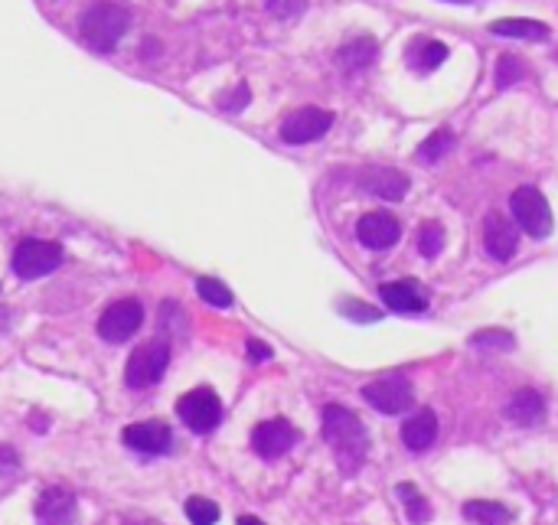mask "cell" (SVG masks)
Masks as SVG:
<instances>
[{
  "mask_svg": "<svg viewBox=\"0 0 558 525\" xmlns=\"http://www.w3.org/2000/svg\"><path fill=\"white\" fill-rule=\"evenodd\" d=\"M356 239L372 252H386L402 239V225L392 212H369L356 222Z\"/></svg>",
  "mask_w": 558,
  "mask_h": 525,
  "instance_id": "7c38bea8",
  "label": "cell"
},
{
  "mask_svg": "<svg viewBox=\"0 0 558 525\" xmlns=\"http://www.w3.org/2000/svg\"><path fill=\"white\" fill-rule=\"evenodd\" d=\"M448 4H470V0H448Z\"/></svg>",
  "mask_w": 558,
  "mask_h": 525,
  "instance_id": "e575fe53",
  "label": "cell"
},
{
  "mask_svg": "<svg viewBox=\"0 0 558 525\" xmlns=\"http://www.w3.org/2000/svg\"><path fill=\"white\" fill-rule=\"evenodd\" d=\"M510 212L516 225L532 239H549L552 235V209L549 199H545L536 186H519L510 199Z\"/></svg>",
  "mask_w": 558,
  "mask_h": 525,
  "instance_id": "277c9868",
  "label": "cell"
},
{
  "mask_svg": "<svg viewBox=\"0 0 558 525\" xmlns=\"http://www.w3.org/2000/svg\"><path fill=\"white\" fill-rule=\"evenodd\" d=\"M366 402L382 411V415H402V411L412 408L415 395H412V385L402 382V379H379V382H369L363 389Z\"/></svg>",
  "mask_w": 558,
  "mask_h": 525,
  "instance_id": "8fae6325",
  "label": "cell"
},
{
  "mask_svg": "<svg viewBox=\"0 0 558 525\" xmlns=\"http://www.w3.org/2000/svg\"><path fill=\"white\" fill-rule=\"evenodd\" d=\"M379 53V43L372 40V36H359V40L353 43H346L340 53H337V62L346 69V72H359V69H366L372 66V59H376Z\"/></svg>",
  "mask_w": 558,
  "mask_h": 525,
  "instance_id": "44dd1931",
  "label": "cell"
},
{
  "mask_svg": "<svg viewBox=\"0 0 558 525\" xmlns=\"http://www.w3.org/2000/svg\"><path fill=\"white\" fill-rule=\"evenodd\" d=\"M248 98H252V92H248L245 82H239V89L219 95V108H222V111H242V108L248 105Z\"/></svg>",
  "mask_w": 558,
  "mask_h": 525,
  "instance_id": "4dcf8cb0",
  "label": "cell"
},
{
  "mask_svg": "<svg viewBox=\"0 0 558 525\" xmlns=\"http://www.w3.org/2000/svg\"><path fill=\"white\" fill-rule=\"evenodd\" d=\"M297 444V431L288 418H271V421H262L258 428L252 431V447L258 457L265 460H278L284 457L288 450Z\"/></svg>",
  "mask_w": 558,
  "mask_h": 525,
  "instance_id": "30bf717a",
  "label": "cell"
},
{
  "mask_svg": "<svg viewBox=\"0 0 558 525\" xmlns=\"http://www.w3.org/2000/svg\"><path fill=\"white\" fill-rule=\"evenodd\" d=\"M444 59H448V46L438 40H428V36H418V40H412V46L405 49L408 69H415L418 75L438 69Z\"/></svg>",
  "mask_w": 558,
  "mask_h": 525,
  "instance_id": "ac0fdd59",
  "label": "cell"
},
{
  "mask_svg": "<svg viewBox=\"0 0 558 525\" xmlns=\"http://www.w3.org/2000/svg\"><path fill=\"white\" fill-rule=\"evenodd\" d=\"M196 294H200L209 307H232V291L219 278H200L196 281Z\"/></svg>",
  "mask_w": 558,
  "mask_h": 525,
  "instance_id": "83f0119b",
  "label": "cell"
},
{
  "mask_svg": "<svg viewBox=\"0 0 558 525\" xmlns=\"http://www.w3.org/2000/svg\"><path fill=\"white\" fill-rule=\"evenodd\" d=\"M379 297H382V304H386L389 310H395V314H421V310L428 307L425 287H421L418 281H412V278L382 284Z\"/></svg>",
  "mask_w": 558,
  "mask_h": 525,
  "instance_id": "9a60e30c",
  "label": "cell"
},
{
  "mask_svg": "<svg viewBox=\"0 0 558 525\" xmlns=\"http://www.w3.org/2000/svg\"><path fill=\"white\" fill-rule=\"evenodd\" d=\"M454 134L448 128H441V131H431L428 141H421L418 147V160L421 164H438V160H444L454 150Z\"/></svg>",
  "mask_w": 558,
  "mask_h": 525,
  "instance_id": "cb8c5ba5",
  "label": "cell"
},
{
  "mask_svg": "<svg viewBox=\"0 0 558 525\" xmlns=\"http://www.w3.org/2000/svg\"><path fill=\"white\" fill-rule=\"evenodd\" d=\"M62 265V248L56 242H43V239H27L17 245L14 252V274L23 281H36L46 278Z\"/></svg>",
  "mask_w": 558,
  "mask_h": 525,
  "instance_id": "8992f818",
  "label": "cell"
},
{
  "mask_svg": "<svg viewBox=\"0 0 558 525\" xmlns=\"http://www.w3.org/2000/svg\"><path fill=\"white\" fill-rule=\"evenodd\" d=\"M506 418L513 424H539L545 418V398L536 389H519L506 405Z\"/></svg>",
  "mask_w": 558,
  "mask_h": 525,
  "instance_id": "d6986e66",
  "label": "cell"
},
{
  "mask_svg": "<svg viewBox=\"0 0 558 525\" xmlns=\"http://www.w3.org/2000/svg\"><path fill=\"white\" fill-rule=\"evenodd\" d=\"M324 437L337 457V464L343 473H356L363 467V460L369 454V434L363 428L353 411H346L340 405H327L324 408Z\"/></svg>",
  "mask_w": 558,
  "mask_h": 525,
  "instance_id": "6da1fadb",
  "label": "cell"
},
{
  "mask_svg": "<svg viewBox=\"0 0 558 525\" xmlns=\"http://www.w3.org/2000/svg\"><path fill=\"white\" fill-rule=\"evenodd\" d=\"M493 36H510V40H549V27L539 20H523V17H510V20H496L490 27Z\"/></svg>",
  "mask_w": 558,
  "mask_h": 525,
  "instance_id": "ffe728a7",
  "label": "cell"
},
{
  "mask_svg": "<svg viewBox=\"0 0 558 525\" xmlns=\"http://www.w3.org/2000/svg\"><path fill=\"white\" fill-rule=\"evenodd\" d=\"M170 366V343L154 336V340L141 343L134 353L128 356V366H124V385L128 389H151Z\"/></svg>",
  "mask_w": 558,
  "mask_h": 525,
  "instance_id": "3957f363",
  "label": "cell"
},
{
  "mask_svg": "<svg viewBox=\"0 0 558 525\" xmlns=\"http://www.w3.org/2000/svg\"><path fill=\"white\" fill-rule=\"evenodd\" d=\"M340 310H343V314L350 317V320H359V323H376V320L382 317L376 307H369V304H359V300H343V304H340Z\"/></svg>",
  "mask_w": 558,
  "mask_h": 525,
  "instance_id": "f546056e",
  "label": "cell"
},
{
  "mask_svg": "<svg viewBox=\"0 0 558 525\" xmlns=\"http://www.w3.org/2000/svg\"><path fill=\"white\" fill-rule=\"evenodd\" d=\"M333 128V115L324 108H297L281 124V141L284 144H310L320 141Z\"/></svg>",
  "mask_w": 558,
  "mask_h": 525,
  "instance_id": "ba28073f",
  "label": "cell"
},
{
  "mask_svg": "<svg viewBox=\"0 0 558 525\" xmlns=\"http://www.w3.org/2000/svg\"><path fill=\"white\" fill-rule=\"evenodd\" d=\"M395 496H399V503L405 509V516L412 525H425L431 522V506H428V499L418 493V486L412 483H399L395 486Z\"/></svg>",
  "mask_w": 558,
  "mask_h": 525,
  "instance_id": "603a6c76",
  "label": "cell"
},
{
  "mask_svg": "<svg viewBox=\"0 0 558 525\" xmlns=\"http://www.w3.org/2000/svg\"><path fill=\"white\" fill-rule=\"evenodd\" d=\"M464 516L474 525H513V512L500 503H490V499H470L464 506Z\"/></svg>",
  "mask_w": 558,
  "mask_h": 525,
  "instance_id": "7402d4cb",
  "label": "cell"
},
{
  "mask_svg": "<svg viewBox=\"0 0 558 525\" xmlns=\"http://www.w3.org/2000/svg\"><path fill=\"white\" fill-rule=\"evenodd\" d=\"M434 437H438V415L434 411H418L405 424H402V444L412 450V454H421V450H428L434 444Z\"/></svg>",
  "mask_w": 558,
  "mask_h": 525,
  "instance_id": "e0dca14e",
  "label": "cell"
},
{
  "mask_svg": "<svg viewBox=\"0 0 558 525\" xmlns=\"http://www.w3.org/2000/svg\"><path fill=\"white\" fill-rule=\"evenodd\" d=\"M239 525H265V522H262V519H255V516H242Z\"/></svg>",
  "mask_w": 558,
  "mask_h": 525,
  "instance_id": "836d02e7",
  "label": "cell"
},
{
  "mask_svg": "<svg viewBox=\"0 0 558 525\" xmlns=\"http://www.w3.org/2000/svg\"><path fill=\"white\" fill-rule=\"evenodd\" d=\"M474 346H500V349H513V336L503 330H487V333H474Z\"/></svg>",
  "mask_w": 558,
  "mask_h": 525,
  "instance_id": "1f68e13d",
  "label": "cell"
},
{
  "mask_svg": "<svg viewBox=\"0 0 558 525\" xmlns=\"http://www.w3.org/2000/svg\"><path fill=\"white\" fill-rule=\"evenodd\" d=\"M480 235H483V248H487V255L493 261H510L519 248V232L516 225L510 222L503 209H490L487 219L480 225Z\"/></svg>",
  "mask_w": 558,
  "mask_h": 525,
  "instance_id": "9c48e42d",
  "label": "cell"
},
{
  "mask_svg": "<svg viewBox=\"0 0 558 525\" xmlns=\"http://www.w3.org/2000/svg\"><path fill=\"white\" fill-rule=\"evenodd\" d=\"M177 415L193 434H209V431H216L219 421H222V402H219V395L213 389L200 385V389L186 392L180 398Z\"/></svg>",
  "mask_w": 558,
  "mask_h": 525,
  "instance_id": "5b68a950",
  "label": "cell"
},
{
  "mask_svg": "<svg viewBox=\"0 0 558 525\" xmlns=\"http://www.w3.org/2000/svg\"><path fill=\"white\" fill-rule=\"evenodd\" d=\"M363 190L379 199H389V203H399L408 193V177L392 167H372L363 173Z\"/></svg>",
  "mask_w": 558,
  "mask_h": 525,
  "instance_id": "2e32d148",
  "label": "cell"
},
{
  "mask_svg": "<svg viewBox=\"0 0 558 525\" xmlns=\"http://www.w3.org/2000/svg\"><path fill=\"white\" fill-rule=\"evenodd\" d=\"M131 27V10L121 4H111V0H98L79 20L82 43L92 49V53H111L121 36Z\"/></svg>",
  "mask_w": 558,
  "mask_h": 525,
  "instance_id": "7a4b0ae2",
  "label": "cell"
},
{
  "mask_svg": "<svg viewBox=\"0 0 558 525\" xmlns=\"http://www.w3.org/2000/svg\"><path fill=\"white\" fill-rule=\"evenodd\" d=\"M186 519L193 525H216L219 522V506L206 496H190L186 499Z\"/></svg>",
  "mask_w": 558,
  "mask_h": 525,
  "instance_id": "484cf974",
  "label": "cell"
},
{
  "mask_svg": "<svg viewBox=\"0 0 558 525\" xmlns=\"http://www.w3.org/2000/svg\"><path fill=\"white\" fill-rule=\"evenodd\" d=\"M418 252L425 258H438L444 252V229L441 222H421L418 229Z\"/></svg>",
  "mask_w": 558,
  "mask_h": 525,
  "instance_id": "d4e9b609",
  "label": "cell"
},
{
  "mask_svg": "<svg viewBox=\"0 0 558 525\" xmlns=\"http://www.w3.org/2000/svg\"><path fill=\"white\" fill-rule=\"evenodd\" d=\"M248 356H252V359H268L271 349L265 343H258V340H248Z\"/></svg>",
  "mask_w": 558,
  "mask_h": 525,
  "instance_id": "d6a6232c",
  "label": "cell"
},
{
  "mask_svg": "<svg viewBox=\"0 0 558 525\" xmlns=\"http://www.w3.org/2000/svg\"><path fill=\"white\" fill-rule=\"evenodd\" d=\"M307 10V0H268V14L278 20H294Z\"/></svg>",
  "mask_w": 558,
  "mask_h": 525,
  "instance_id": "f1b7e54d",
  "label": "cell"
},
{
  "mask_svg": "<svg viewBox=\"0 0 558 525\" xmlns=\"http://www.w3.org/2000/svg\"><path fill=\"white\" fill-rule=\"evenodd\" d=\"M76 496L62 486H53V490H43V496L36 499V525H72L76 522Z\"/></svg>",
  "mask_w": 558,
  "mask_h": 525,
  "instance_id": "5bb4252c",
  "label": "cell"
},
{
  "mask_svg": "<svg viewBox=\"0 0 558 525\" xmlns=\"http://www.w3.org/2000/svg\"><path fill=\"white\" fill-rule=\"evenodd\" d=\"M526 62L519 56H503L496 62V89H510L519 79H526Z\"/></svg>",
  "mask_w": 558,
  "mask_h": 525,
  "instance_id": "4316f807",
  "label": "cell"
},
{
  "mask_svg": "<svg viewBox=\"0 0 558 525\" xmlns=\"http://www.w3.org/2000/svg\"><path fill=\"white\" fill-rule=\"evenodd\" d=\"M124 444L131 450H138V454H147V457H157V454H167L170 444H173V434L167 424L160 421H141V424H128L124 428Z\"/></svg>",
  "mask_w": 558,
  "mask_h": 525,
  "instance_id": "4fadbf2b",
  "label": "cell"
},
{
  "mask_svg": "<svg viewBox=\"0 0 558 525\" xmlns=\"http://www.w3.org/2000/svg\"><path fill=\"white\" fill-rule=\"evenodd\" d=\"M141 323H144V307L138 300L124 297L105 307V314L98 317V336L108 343H124L141 330Z\"/></svg>",
  "mask_w": 558,
  "mask_h": 525,
  "instance_id": "52a82bcc",
  "label": "cell"
}]
</instances>
